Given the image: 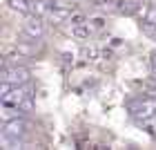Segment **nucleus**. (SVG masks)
<instances>
[{"instance_id": "f257e3e1", "label": "nucleus", "mask_w": 156, "mask_h": 150, "mask_svg": "<svg viewBox=\"0 0 156 150\" xmlns=\"http://www.w3.org/2000/svg\"><path fill=\"white\" fill-rule=\"evenodd\" d=\"M0 101L5 105H13V108L23 110L25 114L34 110V94L27 85H9L2 83L0 85Z\"/></svg>"}, {"instance_id": "f03ea898", "label": "nucleus", "mask_w": 156, "mask_h": 150, "mask_svg": "<svg viewBox=\"0 0 156 150\" xmlns=\"http://www.w3.org/2000/svg\"><path fill=\"white\" fill-rule=\"evenodd\" d=\"M31 130H34V123L29 119H25V114L0 123V134H7V137H13V139H27Z\"/></svg>"}, {"instance_id": "7ed1b4c3", "label": "nucleus", "mask_w": 156, "mask_h": 150, "mask_svg": "<svg viewBox=\"0 0 156 150\" xmlns=\"http://www.w3.org/2000/svg\"><path fill=\"white\" fill-rule=\"evenodd\" d=\"M0 81L9 83V85H27L31 81V69L25 67V65H20V63H9V61H7L2 65Z\"/></svg>"}, {"instance_id": "20e7f679", "label": "nucleus", "mask_w": 156, "mask_h": 150, "mask_svg": "<svg viewBox=\"0 0 156 150\" xmlns=\"http://www.w3.org/2000/svg\"><path fill=\"white\" fill-rule=\"evenodd\" d=\"M47 27H45V20H42V16H27L25 23H23V36L27 38H34V40H40L42 36H45Z\"/></svg>"}, {"instance_id": "39448f33", "label": "nucleus", "mask_w": 156, "mask_h": 150, "mask_svg": "<svg viewBox=\"0 0 156 150\" xmlns=\"http://www.w3.org/2000/svg\"><path fill=\"white\" fill-rule=\"evenodd\" d=\"M132 112L140 114L143 119L152 117V114L156 112V99H143V101H138L136 105H132Z\"/></svg>"}, {"instance_id": "423d86ee", "label": "nucleus", "mask_w": 156, "mask_h": 150, "mask_svg": "<svg viewBox=\"0 0 156 150\" xmlns=\"http://www.w3.org/2000/svg\"><path fill=\"white\" fill-rule=\"evenodd\" d=\"M7 2H9V7L13 11H20L25 16H31L34 13V0H7Z\"/></svg>"}, {"instance_id": "0eeeda50", "label": "nucleus", "mask_w": 156, "mask_h": 150, "mask_svg": "<svg viewBox=\"0 0 156 150\" xmlns=\"http://www.w3.org/2000/svg\"><path fill=\"white\" fill-rule=\"evenodd\" d=\"M49 18L54 20V23H62V20H67V16L69 13L67 11H62V9H49V13H47Z\"/></svg>"}]
</instances>
